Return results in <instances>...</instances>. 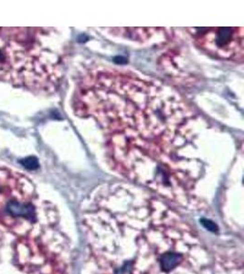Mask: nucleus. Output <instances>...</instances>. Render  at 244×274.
<instances>
[{"mask_svg": "<svg viewBox=\"0 0 244 274\" xmlns=\"http://www.w3.org/2000/svg\"><path fill=\"white\" fill-rule=\"evenodd\" d=\"M195 45L220 60L243 61V28H188Z\"/></svg>", "mask_w": 244, "mask_h": 274, "instance_id": "nucleus-4", "label": "nucleus"}, {"mask_svg": "<svg viewBox=\"0 0 244 274\" xmlns=\"http://www.w3.org/2000/svg\"><path fill=\"white\" fill-rule=\"evenodd\" d=\"M89 256L84 274H208L199 235L164 201L141 187L110 183L84 201Z\"/></svg>", "mask_w": 244, "mask_h": 274, "instance_id": "nucleus-2", "label": "nucleus"}, {"mask_svg": "<svg viewBox=\"0 0 244 274\" xmlns=\"http://www.w3.org/2000/svg\"><path fill=\"white\" fill-rule=\"evenodd\" d=\"M21 164H23V166H25L27 169L29 170H35L39 167V162L35 157L33 156H30V157H27L25 159H22L21 161Z\"/></svg>", "mask_w": 244, "mask_h": 274, "instance_id": "nucleus-5", "label": "nucleus"}, {"mask_svg": "<svg viewBox=\"0 0 244 274\" xmlns=\"http://www.w3.org/2000/svg\"><path fill=\"white\" fill-rule=\"evenodd\" d=\"M72 107L98 123L106 159L120 175L185 209L208 208L218 133L176 90L99 67L80 77Z\"/></svg>", "mask_w": 244, "mask_h": 274, "instance_id": "nucleus-1", "label": "nucleus"}, {"mask_svg": "<svg viewBox=\"0 0 244 274\" xmlns=\"http://www.w3.org/2000/svg\"><path fill=\"white\" fill-rule=\"evenodd\" d=\"M66 50L53 28H0V81L53 93L63 78Z\"/></svg>", "mask_w": 244, "mask_h": 274, "instance_id": "nucleus-3", "label": "nucleus"}]
</instances>
